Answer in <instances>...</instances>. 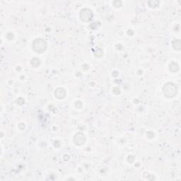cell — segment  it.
<instances>
[{
    "label": "cell",
    "instance_id": "6da1fadb",
    "mask_svg": "<svg viewBox=\"0 0 181 181\" xmlns=\"http://www.w3.org/2000/svg\"><path fill=\"white\" fill-rule=\"evenodd\" d=\"M177 93V88L173 84L169 83L167 84L164 88V94L166 95L168 98L173 97Z\"/></svg>",
    "mask_w": 181,
    "mask_h": 181
},
{
    "label": "cell",
    "instance_id": "7a4b0ae2",
    "mask_svg": "<svg viewBox=\"0 0 181 181\" xmlns=\"http://www.w3.org/2000/svg\"><path fill=\"white\" fill-rule=\"evenodd\" d=\"M46 47H47L46 43L42 39H37L33 43V49L38 53H43V52L45 51Z\"/></svg>",
    "mask_w": 181,
    "mask_h": 181
},
{
    "label": "cell",
    "instance_id": "3957f363",
    "mask_svg": "<svg viewBox=\"0 0 181 181\" xmlns=\"http://www.w3.org/2000/svg\"><path fill=\"white\" fill-rule=\"evenodd\" d=\"M80 16H81V19L83 21H89L92 18V12L89 9H83L81 14H80Z\"/></svg>",
    "mask_w": 181,
    "mask_h": 181
},
{
    "label": "cell",
    "instance_id": "277c9868",
    "mask_svg": "<svg viewBox=\"0 0 181 181\" xmlns=\"http://www.w3.org/2000/svg\"><path fill=\"white\" fill-rule=\"evenodd\" d=\"M85 137L83 134L79 133L77 134L74 137V142L76 143L77 145H81V144H84L85 142Z\"/></svg>",
    "mask_w": 181,
    "mask_h": 181
},
{
    "label": "cell",
    "instance_id": "5b68a950",
    "mask_svg": "<svg viewBox=\"0 0 181 181\" xmlns=\"http://www.w3.org/2000/svg\"><path fill=\"white\" fill-rule=\"evenodd\" d=\"M55 95L57 97L59 98V99H63V98L65 96L66 92H65V90H64V89L59 88V89L56 90Z\"/></svg>",
    "mask_w": 181,
    "mask_h": 181
}]
</instances>
